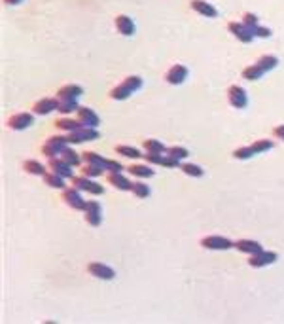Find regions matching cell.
<instances>
[{"instance_id":"cell-1","label":"cell","mask_w":284,"mask_h":324,"mask_svg":"<svg viewBox=\"0 0 284 324\" xmlns=\"http://www.w3.org/2000/svg\"><path fill=\"white\" fill-rule=\"evenodd\" d=\"M142 87V78L141 76H127L124 78V82L122 84H118L108 95H110V99H114V101H125V99H129L137 89H141Z\"/></svg>"},{"instance_id":"cell-20","label":"cell","mask_w":284,"mask_h":324,"mask_svg":"<svg viewBox=\"0 0 284 324\" xmlns=\"http://www.w3.org/2000/svg\"><path fill=\"white\" fill-rule=\"evenodd\" d=\"M235 248L250 256L260 252V250H264L262 245H260L258 241H252V239H239V241H235Z\"/></svg>"},{"instance_id":"cell-33","label":"cell","mask_w":284,"mask_h":324,"mask_svg":"<svg viewBox=\"0 0 284 324\" xmlns=\"http://www.w3.org/2000/svg\"><path fill=\"white\" fill-rule=\"evenodd\" d=\"M180 169L184 171V174L194 176V178H201V176H203V172H205V171L201 169L199 165H195V163H182V165H180Z\"/></svg>"},{"instance_id":"cell-16","label":"cell","mask_w":284,"mask_h":324,"mask_svg":"<svg viewBox=\"0 0 284 324\" xmlns=\"http://www.w3.org/2000/svg\"><path fill=\"white\" fill-rule=\"evenodd\" d=\"M82 93H84V87H82V85L69 84V85L59 87V91H57V99H59V101H76Z\"/></svg>"},{"instance_id":"cell-25","label":"cell","mask_w":284,"mask_h":324,"mask_svg":"<svg viewBox=\"0 0 284 324\" xmlns=\"http://www.w3.org/2000/svg\"><path fill=\"white\" fill-rule=\"evenodd\" d=\"M44 184H48V186H52V188H57V190H65V178L63 176H59L57 172H46L44 174Z\"/></svg>"},{"instance_id":"cell-19","label":"cell","mask_w":284,"mask_h":324,"mask_svg":"<svg viewBox=\"0 0 284 324\" xmlns=\"http://www.w3.org/2000/svg\"><path fill=\"white\" fill-rule=\"evenodd\" d=\"M108 184H112L116 190H122V191H131L133 188V182L125 178L122 172H108Z\"/></svg>"},{"instance_id":"cell-29","label":"cell","mask_w":284,"mask_h":324,"mask_svg":"<svg viewBox=\"0 0 284 324\" xmlns=\"http://www.w3.org/2000/svg\"><path fill=\"white\" fill-rule=\"evenodd\" d=\"M264 74H266L264 68H260L258 65H252V67H247L245 70H243V78H245V80H250V82L260 80Z\"/></svg>"},{"instance_id":"cell-30","label":"cell","mask_w":284,"mask_h":324,"mask_svg":"<svg viewBox=\"0 0 284 324\" xmlns=\"http://www.w3.org/2000/svg\"><path fill=\"white\" fill-rule=\"evenodd\" d=\"M131 191L139 197V199H146L150 193H152V190H150V186L148 184H144V182H141V180H137V182H133V188H131Z\"/></svg>"},{"instance_id":"cell-43","label":"cell","mask_w":284,"mask_h":324,"mask_svg":"<svg viewBox=\"0 0 284 324\" xmlns=\"http://www.w3.org/2000/svg\"><path fill=\"white\" fill-rule=\"evenodd\" d=\"M254 36H256V38H269V36H271V29L258 25V27L254 29Z\"/></svg>"},{"instance_id":"cell-22","label":"cell","mask_w":284,"mask_h":324,"mask_svg":"<svg viewBox=\"0 0 284 324\" xmlns=\"http://www.w3.org/2000/svg\"><path fill=\"white\" fill-rule=\"evenodd\" d=\"M55 127L59 129V131H76V129H80V127H86L80 119H71V118H59L55 119Z\"/></svg>"},{"instance_id":"cell-35","label":"cell","mask_w":284,"mask_h":324,"mask_svg":"<svg viewBox=\"0 0 284 324\" xmlns=\"http://www.w3.org/2000/svg\"><path fill=\"white\" fill-rule=\"evenodd\" d=\"M271 148H273V142L267 140V138H258V140L252 144L254 153H264V152H267V150H271Z\"/></svg>"},{"instance_id":"cell-41","label":"cell","mask_w":284,"mask_h":324,"mask_svg":"<svg viewBox=\"0 0 284 324\" xmlns=\"http://www.w3.org/2000/svg\"><path fill=\"white\" fill-rule=\"evenodd\" d=\"M161 167H180V161L178 159H175L173 155H169V153H165L163 155V159H161Z\"/></svg>"},{"instance_id":"cell-38","label":"cell","mask_w":284,"mask_h":324,"mask_svg":"<svg viewBox=\"0 0 284 324\" xmlns=\"http://www.w3.org/2000/svg\"><path fill=\"white\" fill-rule=\"evenodd\" d=\"M167 153L173 155L178 161H182V159H186V157L190 155V152H188L186 148H182V146H171V148H167Z\"/></svg>"},{"instance_id":"cell-17","label":"cell","mask_w":284,"mask_h":324,"mask_svg":"<svg viewBox=\"0 0 284 324\" xmlns=\"http://www.w3.org/2000/svg\"><path fill=\"white\" fill-rule=\"evenodd\" d=\"M228 29H230V33L239 40V42H245V44H250L256 36H254V33L250 31V29H247L243 23H230L228 25Z\"/></svg>"},{"instance_id":"cell-37","label":"cell","mask_w":284,"mask_h":324,"mask_svg":"<svg viewBox=\"0 0 284 324\" xmlns=\"http://www.w3.org/2000/svg\"><path fill=\"white\" fill-rule=\"evenodd\" d=\"M82 172H84V176L97 178V176H101V174H103V167H99V165H91V163H86V165L82 167Z\"/></svg>"},{"instance_id":"cell-8","label":"cell","mask_w":284,"mask_h":324,"mask_svg":"<svg viewBox=\"0 0 284 324\" xmlns=\"http://www.w3.org/2000/svg\"><path fill=\"white\" fill-rule=\"evenodd\" d=\"M228 101L233 108H245L248 104V95L241 85H230L228 89Z\"/></svg>"},{"instance_id":"cell-6","label":"cell","mask_w":284,"mask_h":324,"mask_svg":"<svg viewBox=\"0 0 284 324\" xmlns=\"http://www.w3.org/2000/svg\"><path fill=\"white\" fill-rule=\"evenodd\" d=\"M72 186L78 188L80 191H89L93 195H103L105 188L97 182H93L89 176H72Z\"/></svg>"},{"instance_id":"cell-3","label":"cell","mask_w":284,"mask_h":324,"mask_svg":"<svg viewBox=\"0 0 284 324\" xmlns=\"http://www.w3.org/2000/svg\"><path fill=\"white\" fill-rule=\"evenodd\" d=\"M201 247L207 250H230L235 247V243L222 235H207L201 239Z\"/></svg>"},{"instance_id":"cell-18","label":"cell","mask_w":284,"mask_h":324,"mask_svg":"<svg viewBox=\"0 0 284 324\" xmlns=\"http://www.w3.org/2000/svg\"><path fill=\"white\" fill-rule=\"evenodd\" d=\"M190 6H192L194 12L201 14L203 17H216L218 16V10L214 8L211 2H207V0H192Z\"/></svg>"},{"instance_id":"cell-44","label":"cell","mask_w":284,"mask_h":324,"mask_svg":"<svg viewBox=\"0 0 284 324\" xmlns=\"http://www.w3.org/2000/svg\"><path fill=\"white\" fill-rule=\"evenodd\" d=\"M275 136L281 138V140H284V125H279V127L275 129Z\"/></svg>"},{"instance_id":"cell-7","label":"cell","mask_w":284,"mask_h":324,"mask_svg":"<svg viewBox=\"0 0 284 324\" xmlns=\"http://www.w3.org/2000/svg\"><path fill=\"white\" fill-rule=\"evenodd\" d=\"M84 212H86V222H88L89 226H93V228L101 226V222H103V207H101L99 201H95V199L88 201Z\"/></svg>"},{"instance_id":"cell-15","label":"cell","mask_w":284,"mask_h":324,"mask_svg":"<svg viewBox=\"0 0 284 324\" xmlns=\"http://www.w3.org/2000/svg\"><path fill=\"white\" fill-rule=\"evenodd\" d=\"M50 169L57 172L59 176H63V178H72L74 176V167L69 165L63 157H50Z\"/></svg>"},{"instance_id":"cell-13","label":"cell","mask_w":284,"mask_h":324,"mask_svg":"<svg viewBox=\"0 0 284 324\" xmlns=\"http://www.w3.org/2000/svg\"><path fill=\"white\" fill-rule=\"evenodd\" d=\"M186 78H188V68L184 67V65H173V67L167 70V74H165V80L169 82L171 85H180L186 82Z\"/></svg>"},{"instance_id":"cell-40","label":"cell","mask_w":284,"mask_h":324,"mask_svg":"<svg viewBox=\"0 0 284 324\" xmlns=\"http://www.w3.org/2000/svg\"><path fill=\"white\" fill-rule=\"evenodd\" d=\"M105 169H106L108 172H122V171H124V165H122L120 161L106 159V163H105Z\"/></svg>"},{"instance_id":"cell-9","label":"cell","mask_w":284,"mask_h":324,"mask_svg":"<svg viewBox=\"0 0 284 324\" xmlns=\"http://www.w3.org/2000/svg\"><path fill=\"white\" fill-rule=\"evenodd\" d=\"M33 123H35V116L29 114V112H19V114H14L8 119V127L14 129V131H23V129L31 127Z\"/></svg>"},{"instance_id":"cell-5","label":"cell","mask_w":284,"mask_h":324,"mask_svg":"<svg viewBox=\"0 0 284 324\" xmlns=\"http://www.w3.org/2000/svg\"><path fill=\"white\" fill-rule=\"evenodd\" d=\"M61 199L69 205L71 209H74V210H84V209H86V203H88V201H84V197L80 195V190H78V188H74V186L65 188V190H63Z\"/></svg>"},{"instance_id":"cell-32","label":"cell","mask_w":284,"mask_h":324,"mask_svg":"<svg viewBox=\"0 0 284 324\" xmlns=\"http://www.w3.org/2000/svg\"><path fill=\"white\" fill-rule=\"evenodd\" d=\"M84 161H86V163H91V165H99V167H103V169H105V163H106V159L97 152H84Z\"/></svg>"},{"instance_id":"cell-4","label":"cell","mask_w":284,"mask_h":324,"mask_svg":"<svg viewBox=\"0 0 284 324\" xmlns=\"http://www.w3.org/2000/svg\"><path fill=\"white\" fill-rule=\"evenodd\" d=\"M99 136L101 135H99L97 127H80V129L69 133V144H82L88 140H97Z\"/></svg>"},{"instance_id":"cell-39","label":"cell","mask_w":284,"mask_h":324,"mask_svg":"<svg viewBox=\"0 0 284 324\" xmlns=\"http://www.w3.org/2000/svg\"><path fill=\"white\" fill-rule=\"evenodd\" d=\"M252 155H256L254 150H252V146H241V148H237V150L233 152V157H235V159H250Z\"/></svg>"},{"instance_id":"cell-21","label":"cell","mask_w":284,"mask_h":324,"mask_svg":"<svg viewBox=\"0 0 284 324\" xmlns=\"http://www.w3.org/2000/svg\"><path fill=\"white\" fill-rule=\"evenodd\" d=\"M116 29L124 36H133L135 34V21L129 16H118L116 17Z\"/></svg>"},{"instance_id":"cell-31","label":"cell","mask_w":284,"mask_h":324,"mask_svg":"<svg viewBox=\"0 0 284 324\" xmlns=\"http://www.w3.org/2000/svg\"><path fill=\"white\" fill-rule=\"evenodd\" d=\"M144 148H146V152H158V153L167 152L165 144H163L161 140H158V138H148V140H144Z\"/></svg>"},{"instance_id":"cell-23","label":"cell","mask_w":284,"mask_h":324,"mask_svg":"<svg viewBox=\"0 0 284 324\" xmlns=\"http://www.w3.org/2000/svg\"><path fill=\"white\" fill-rule=\"evenodd\" d=\"M127 171H129V174H133V176H137V178H150V176H154V169L148 167V165H141V163L129 165Z\"/></svg>"},{"instance_id":"cell-28","label":"cell","mask_w":284,"mask_h":324,"mask_svg":"<svg viewBox=\"0 0 284 324\" xmlns=\"http://www.w3.org/2000/svg\"><path fill=\"white\" fill-rule=\"evenodd\" d=\"M256 65L260 68H264V72H269V70H273V68L279 65V59L275 55H264V57H260L256 61Z\"/></svg>"},{"instance_id":"cell-36","label":"cell","mask_w":284,"mask_h":324,"mask_svg":"<svg viewBox=\"0 0 284 324\" xmlns=\"http://www.w3.org/2000/svg\"><path fill=\"white\" fill-rule=\"evenodd\" d=\"M241 23H243V25H245L247 29H250V31L254 33V29H256V27L260 25V19H258V16H256V14H252V12H247V14L243 16V21H241Z\"/></svg>"},{"instance_id":"cell-12","label":"cell","mask_w":284,"mask_h":324,"mask_svg":"<svg viewBox=\"0 0 284 324\" xmlns=\"http://www.w3.org/2000/svg\"><path fill=\"white\" fill-rule=\"evenodd\" d=\"M88 271L93 275V277H97V279H103V281H112L114 277H116V271L106 266V264H101V262H91L88 264Z\"/></svg>"},{"instance_id":"cell-42","label":"cell","mask_w":284,"mask_h":324,"mask_svg":"<svg viewBox=\"0 0 284 324\" xmlns=\"http://www.w3.org/2000/svg\"><path fill=\"white\" fill-rule=\"evenodd\" d=\"M144 159L148 163H154V165H161V159H163V153L158 152H146L144 153Z\"/></svg>"},{"instance_id":"cell-14","label":"cell","mask_w":284,"mask_h":324,"mask_svg":"<svg viewBox=\"0 0 284 324\" xmlns=\"http://www.w3.org/2000/svg\"><path fill=\"white\" fill-rule=\"evenodd\" d=\"M76 114H78V119L86 125V127H99V123H101V118H99V114L93 110V108H88V106H80L78 110H76Z\"/></svg>"},{"instance_id":"cell-10","label":"cell","mask_w":284,"mask_h":324,"mask_svg":"<svg viewBox=\"0 0 284 324\" xmlns=\"http://www.w3.org/2000/svg\"><path fill=\"white\" fill-rule=\"evenodd\" d=\"M277 258H279V256H277V252H273V250H260V252L250 256L248 264L252 267H266V266L275 264Z\"/></svg>"},{"instance_id":"cell-26","label":"cell","mask_w":284,"mask_h":324,"mask_svg":"<svg viewBox=\"0 0 284 324\" xmlns=\"http://www.w3.org/2000/svg\"><path fill=\"white\" fill-rule=\"evenodd\" d=\"M61 157H63L69 165H72V167H80V165H82V157L78 155L76 150H72L71 146H67V148L61 152Z\"/></svg>"},{"instance_id":"cell-2","label":"cell","mask_w":284,"mask_h":324,"mask_svg":"<svg viewBox=\"0 0 284 324\" xmlns=\"http://www.w3.org/2000/svg\"><path fill=\"white\" fill-rule=\"evenodd\" d=\"M67 146H69V136H65V135L50 136V138L44 142V146H42V153H44L46 157H57V153H61Z\"/></svg>"},{"instance_id":"cell-27","label":"cell","mask_w":284,"mask_h":324,"mask_svg":"<svg viewBox=\"0 0 284 324\" xmlns=\"http://www.w3.org/2000/svg\"><path fill=\"white\" fill-rule=\"evenodd\" d=\"M116 152L120 153V155H125V157H131V159H139L141 155H144L139 148H135V146H127V144L116 146Z\"/></svg>"},{"instance_id":"cell-34","label":"cell","mask_w":284,"mask_h":324,"mask_svg":"<svg viewBox=\"0 0 284 324\" xmlns=\"http://www.w3.org/2000/svg\"><path fill=\"white\" fill-rule=\"evenodd\" d=\"M78 108H80V106H78V102L76 101H59L57 112L63 114V116H67V114H71V112H76Z\"/></svg>"},{"instance_id":"cell-11","label":"cell","mask_w":284,"mask_h":324,"mask_svg":"<svg viewBox=\"0 0 284 324\" xmlns=\"http://www.w3.org/2000/svg\"><path fill=\"white\" fill-rule=\"evenodd\" d=\"M57 108H59V99H55V97H44V99L35 102L33 114H36V116H48L50 112H53Z\"/></svg>"},{"instance_id":"cell-24","label":"cell","mask_w":284,"mask_h":324,"mask_svg":"<svg viewBox=\"0 0 284 324\" xmlns=\"http://www.w3.org/2000/svg\"><path fill=\"white\" fill-rule=\"evenodd\" d=\"M23 169H25V172L35 174V176H44V174L48 172L46 167H44L40 161H36V159H27V161H23Z\"/></svg>"},{"instance_id":"cell-45","label":"cell","mask_w":284,"mask_h":324,"mask_svg":"<svg viewBox=\"0 0 284 324\" xmlns=\"http://www.w3.org/2000/svg\"><path fill=\"white\" fill-rule=\"evenodd\" d=\"M21 2H25V0H4L6 6H18V4H21Z\"/></svg>"}]
</instances>
